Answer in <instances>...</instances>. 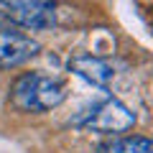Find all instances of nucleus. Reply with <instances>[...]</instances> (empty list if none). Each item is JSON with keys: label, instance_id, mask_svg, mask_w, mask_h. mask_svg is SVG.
Here are the masks:
<instances>
[{"label": "nucleus", "instance_id": "f257e3e1", "mask_svg": "<svg viewBox=\"0 0 153 153\" xmlns=\"http://www.w3.org/2000/svg\"><path fill=\"white\" fill-rule=\"evenodd\" d=\"M66 97V87L56 76H46L31 71V74L18 76L10 87V100L23 112H46L61 105Z\"/></svg>", "mask_w": 153, "mask_h": 153}, {"label": "nucleus", "instance_id": "f03ea898", "mask_svg": "<svg viewBox=\"0 0 153 153\" xmlns=\"http://www.w3.org/2000/svg\"><path fill=\"white\" fill-rule=\"evenodd\" d=\"M0 8L8 21L31 31H46L56 23V8L44 0H10V3L5 0L0 3Z\"/></svg>", "mask_w": 153, "mask_h": 153}, {"label": "nucleus", "instance_id": "7ed1b4c3", "mask_svg": "<svg viewBox=\"0 0 153 153\" xmlns=\"http://www.w3.org/2000/svg\"><path fill=\"white\" fill-rule=\"evenodd\" d=\"M133 125H135V115L120 100H105L84 120V128H89L94 133H125Z\"/></svg>", "mask_w": 153, "mask_h": 153}, {"label": "nucleus", "instance_id": "20e7f679", "mask_svg": "<svg viewBox=\"0 0 153 153\" xmlns=\"http://www.w3.org/2000/svg\"><path fill=\"white\" fill-rule=\"evenodd\" d=\"M41 46L33 41L31 36L16 31V28L0 26V66L3 69H13V66H21L23 61L33 59L38 54Z\"/></svg>", "mask_w": 153, "mask_h": 153}, {"label": "nucleus", "instance_id": "39448f33", "mask_svg": "<svg viewBox=\"0 0 153 153\" xmlns=\"http://www.w3.org/2000/svg\"><path fill=\"white\" fill-rule=\"evenodd\" d=\"M69 69L74 71L76 76H82L87 82L97 84V87H107L110 79H112V66L107 64L105 59L100 56H92V54H76L69 59Z\"/></svg>", "mask_w": 153, "mask_h": 153}, {"label": "nucleus", "instance_id": "423d86ee", "mask_svg": "<svg viewBox=\"0 0 153 153\" xmlns=\"http://www.w3.org/2000/svg\"><path fill=\"white\" fill-rule=\"evenodd\" d=\"M97 153H153V143L146 135H130V138H115L97 148Z\"/></svg>", "mask_w": 153, "mask_h": 153}]
</instances>
